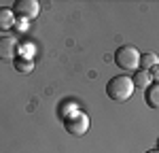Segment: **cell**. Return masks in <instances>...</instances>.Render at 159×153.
<instances>
[{
  "label": "cell",
  "mask_w": 159,
  "mask_h": 153,
  "mask_svg": "<svg viewBox=\"0 0 159 153\" xmlns=\"http://www.w3.org/2000/svg\"><path fill=\"white\" fill-rule=\"evenodd\" d=\"M134 81L127 75H117L106 83V96L115 102H125L134 96Z\"/></svg>",
  "instance_id": "cell-1"
},
{
  "label": "cell",
  "mask_w": 159,
  "mask_h": 153,
  "mask_svg": "<svg viewBox=\"0 0 159 153\" xmlns=\"http://www.w3.org/2000/svg\"><path fill=\"white\" fill-rule=\"evenodd\" d=\"M115 64L123 70H136L140 68V53L134 45H121L115 51Z\"/></svg>",
  "instance_id": "cell-2"
},
{
  "label": "cell",
  "mask_w": 159,
  "mask_h": 153,
  "mask_svg": "<svg viewBox=\"0 0 159 153\" xmlns=\"http://www.w3.org/2000/svg\"><path fill=\"white\" fill-rule=\"evenodd\" d=\"M64 128L72 136H83L87 130H89V117L83 111H74V113L64 117Z\"/></svg>",
  "instance_id": "cell-3"
},
{
  "label": "cell",
  "mask_w": 159,
  "mask_h": 153,
  "mask_svg": "<svg viewBox=\"0 0 159 153\" xmlns=\"http://www.w3.org/2000/svg\"><path fill=\"white\" fill-rule=\"evenodd\" d=\"M13 13H15V17H21V19H34L38 17V13H40V4H38L36 0H17L15 4H13Z\"/></svg>",
  "instance_id": "cell-4"
},
{
  "label": "cell",
  "mask_w": 159,
  "mask_h": 153,
  "mask_svg": "<svg viewBox=\"0 0 159 153\" xmlns=\"http://www.w3.org/2000/svg\"><path fill=\"white\" fill-rule=\"evenodd\" d=\"M0 60L2 62L17 60V40L13 36H0Z\"/></svg>",
  "instance_id": "cell-5"
},
{
  "label": "cell",
  "mask_w": 159,
  "mask_h": 153,
  "mask_svg": "<svg viewBox=\"0 0 159 153\" xmlns=\"http://www.w3.org/2000/svg\"><path fill=\"white\" fill-rule=\"evenodd\" d=\"M144 100L153 111H159V83H151L144 89Z\"/></svg>",
  "instance_id": "cell-6"
},
{
  "label": "cell",
  "mask_w": 159,
  "mask_h": 153,
  "mask_svg": "<svg viewBox=\"0 0 159 153\" xmlns=\"http://www.w3.org/2000/svg\"><path fill=\"white\" fill-rule=\"evenodd\" d=\"M15 13H13V9H9V7H0V30L2 32H7V30H11L13 26H15Z\"/></svg>",
  "instance_id": "cell-7"
},
{
  "label": "cell",
  "mask_w": 159,
  "mask_h": 153,
  "mask_svg": "<svg viewBox=\"0 0 159 153\" xmlns=\"http://www.w3.org/2000/svg\"><path fill=\"white\" fill-rule=\"evenodd\" d=\"M155 66H159V55H157V53L148 51V53H142V55H140V70L151 72Z\"/></svg>",
  "instance_id": "cell-8"
},
{
  "label": "cell",
  "mask_w": 159,
  "mask_h": 153,
  "mask_svg": "<svg viewBox=\"0 0 159 153\" xmlns=\"http://www.w3.org/2000/svg\"><path fill=\"white\" fill-rule=\"evenodd\" d=\"M132 81H134V87L147 89L148 85H151V81H153V76H151V72H147V70H138V72L132 76Z\"/></svg>",
  "instance_id": "cell-9"
},
{
  "label": "cell",
  "mask_w": 159,
  "mask_h": 153,
  "mask_svg": "<svg viewBox=\"0 0 159 153\" xmlns=\"http://www.w3.org/2000/svg\"><path fill=\"white\" fill-rule=\"evenodd\" d=\"M13 66H15V70H17V72L28 75V72H32V70H34V60H30V58H17V60L13 62Z\"/></svg>",
  "instance_id": "cell-10"
},
{
  "label": "cell",
  "mask_w": 159,
  "mask_h": 153,
  "mask_svg": "<svg viewBox=\"0 0 159 153\" xmlns=\"http://www.w3.org/2000/svg\"><path fill=\"white\" fill-rule=\"evenodd\" d=\"M151 76L155 79V83H159V66H155V68L151 70Z\"/></svg>",
  "instance_id": "cell-11"
},
{
  "label": "cell",
  "mask_w": 159,
  "mask_h": 153,
  "mask_svg": "<svg viewBox=\"0 0 159 153\" xmlns=\"http://www.w3.org/2000/svg\"><path fill=\"white\" fill-rule=\"evenodd\" d=\"M147 153H159V149H148Z\"/></svg>",
  "instance_id": "cell-12"
},
{
  "label": "cell",
  "mask_w": 159,
  "mask_h": 153,
  "mask_svg": "<svg viewBox=\"0 0 159 153\" xmlns=\"http://www.w3.org/2000/svg\"><path fill=\"white\" fill-rule=\"evenodd\" d=\"M157 147H159V138H157Z\"/></svg>",
  "instance_id": "cell-13"
}]
</instances>
